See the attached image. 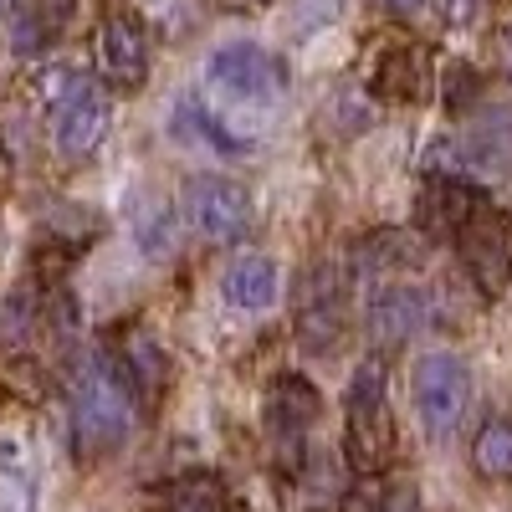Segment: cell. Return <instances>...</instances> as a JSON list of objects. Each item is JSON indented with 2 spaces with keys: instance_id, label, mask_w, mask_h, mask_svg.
I'll return each instance as SVG.
<instances>
[{
  "instance_id": "cell-19",
  "label": "cell",
  "mask_w": 512,
  "mask_h": 512,
  "mask_svg": "<svg viewBox=\"0 0 512 512\" xmlns=\"http://www.w3.org/2000/svg\"><path fill=\"white\" fill-rule=\"evenodd\" d=\"M379 6H384V11H395V16H410V11L425 6V0H379Z\"/></svg>"
},
{
  "instance_id": "cell-11",
  "label": "cell",
  "mask_w": 512,
  "mask_h": 512,
  "mask_svg": "<svg viewBox=\"0 0 512 512\" xmlns=\"http://www.w3.org/2000/svg\"><path fill=\"white\" fill-rule=\"evenodd\" d=\"M318 410H323V395H318L313 379H303V374L272 379V390H267V431H272L282 446L303 441L313 425H318Z\"/></svg>"
},
{
  "instance_id": "cell-2",
  "label": "cell",
  "mask_w": 512,
  "mask_h": 512,
  "mask_svg": "<svg viewBox=\"0 0 512 512\" xmlns=\"http://www.w3.org/2000/svg\"><path fill=\"white\" fill-rule=\"evenodd\" d=\"M41 98L52 113V144L62 159H88L103 134H108V93L93 77H82L72 67H57L41 77Z\"/></svg>"
},
{
  "instance_id": "cell-13",
  "label": "cell",
  "mask_w": 512,
  "mask_h": 512,
  "mask_svg": "<svg viewBox=\"0 0 512 512\" xmlns=\"http://www.w3.org/2000/svg\"><path fill=\"white\" fill-rule=\"evenodd\" d=\"M221 292H226L231 308L256 313L277 297V267L267 262V256H236V262L226 267V277H221Z\"/></svg>"
},
{
  "instance_id": "cell-9",
  "label": "cell",
  "mask_w": 512,
  "mask_h": 512,
  "mask_svg": "<svg viewBox=\"0 0 512 512\" xmlns=\"http://www.w3.org/2000/svg\"><path fill=\"white\" fill-rule=\"evenodd\" d=\"M93 52H98V72H103L108 88L139 93L149 82V36H144V26L134 16H108L98 26Z\"/></svg>"
},
{
  "instance_id": "cell-3",
  "label": "cell",
  "mask_w": 512,
  "mask_h": 512,
  "mask_svg": "<svg viewBox=\"0 0 512 512\" xmlns=\"http://www.w3.org/2000/svg\"><path fill=\"white\" fill-rule=\"evenodd\" d=\"M344 441L354 472H384L395 461V415H390V384H384V364L369 359L354 369V384L344 395Z\"/></svg>"
},
{
  "instance_id": "cell-4",
  "label": "cell",
  "mask_w": 512,
  "mask_h": 512,
  "mask_svg": "<svg viewBox=\"0 0 512 512\" xmlns=\"http://www.w3.org/2000/svg\"><path fill=\"white\" fill-rule=\"evenodd\" d=\"M410 405H415V420L425 425V436L451 441L461 431L466 410H472V369H466V359L446 349L420 354L410 369Z\"/></svg>"
},
{
  "instance_id": "cell-7",
  "label": "cell",
  "mask_w": 512,
  "mask_h": 512,
  "mask_svg": "<svg viewBox=\"0 0 512 512\" xmlns=\"http://www.w3.org/2000/svg\"><path fill=\"white\" fill-rule=\"evenodd\" d=\"M185 216L210 246H231L251 231V195L236 180L221 175H195L185 185Z\"/></svg>"
},
{
  "instance_id": "cell-18",
  "label": "cell",
  "mask_w": 512,
  "mask_h": 512,
  "mask_svg": "<svg viewBox=\"0 0 512 512\" xmlns=\"http://www.w3.org/2000/svg\"><path fill=\"white\" fill-rule=\"evenodd\" d=\"M0 512H36V487L16 472H0Z\"/></svg>"
},
{
  "instance_id": "cell-1",
  "label": "cell",
  "mask_w": 512,
  "mask_h": 512,
  "mask_svg": "<svg viewBox=\"0 0 512 512\" xmlns=\"http://www.w3.org/2000/svg\"><path fill=\"white\" fill-rule=\"evenodd\" d=\"M67 390H72V451L82 461H103L134 436V400H128V384L108 359L88 354L72 369Z\"/></svg>"
},
{
  "instance_id": "cell-20",
  "label": "cell",
  "mask_w": 512,
  "mask_h": 512,
  "mask_svg": "<svg viewBox=\"0 0 512 512\" xmlns=\"http://www.w3.org/2000/svg\"><path fill=\"white\" fill-rule=\"evenodd\" d=\"M477 6H482V0H451V16H456V21H466Z\"/></svg>"
},
{
  "instance_id": "cell-5",
  "label": "cell",
  "mask_w": 512,
  "mask_h": 512,
  "mask_svg": "<svg viewBox=\"0 0 512 512\" xmlns=\"http://www.w3.org/2000/svg\"><path fill=\"white\" fill-rule=\"evenodd\" d=\"M205 82L226 103H272L287 88V67L267 47H256V41H226V47L210 52Z\"/></svg>"
},
{
  "instance_id": "cell-15",
  "label": "cell",
  "mask_w": 512,
  "mask_h": 512,
  "mask_svg": "<svg viewBox=\"0 0 512 512\" xmlns=\"http://www.w3.org/2000/svg\"><path fill=\"white\" fill-rule=\"evenodd\" d=\"M159 512H226V487L210 472H190L159 492Z\"/></svg>"
},
{
  "instance_id": "cell-8",
  "label": "cell",
  "mask_w": 512,
  "mask_h": 512,
  "mask_svg": "<svg viewBox=\"0 0 512 512\" xmlns=\"http://www.w3.org/2000/svg\"><path fill=\"white\" fill-rule=\"evenodd\" d=\"M297 328H303V344L318 354H333L338 338H344V277L338 262H323L303 277V297H297Z\"/></svg>"
},
{
  "instance_id": "cell-21",
  "label": "cell",
  "mask_w": 512,
  "mask_h": 512,
  "mask_svg": "<svg viewBox=\"0 0 512 512\" xmlns=\"http://www.w3.org/2000/svg\"><path fill=\"white\" fill-rule=\"evenodd\" d=\"M0 11H6V0H0Z\"/></svg>"
},
{
  "instance_id": "cell-16",
  "label": "cell",
  "mask_w": 512,
  "mask_h": 512,
  "mask_svg": "<svg viewBox=\"0 0 512 512\" xmlns=\"http://www.w3.org/2000/svg\"><path fill=\"white\" fill-rule=\"evenodd\" d=\"M472 461H477L482 477L512 482V425H507V420L482 425V436H477V446H472Z\"/></svg>"
},
{
  "instance_id": "cell-10",
  "label": "cell",
  "mask_w": 512,
  "mask_h": 512,
  "mask_svg": "<svg viewBox=\"0 0 512 512\" xmlns=\"http://www.w3.org/2000/svg\"><path fill=\"white\" fill-rule=\"evenodd\" d=\"M482 210V190L472 180H451V175H431L420 185L415 195V221L420 231H431V236H461V226L472 221Z\"/></svg>"
},
{
  "instance_id": "cell-17",
  "label": "cell",
  "mask_w": 512,
  "mask_h": 512,
  "mask_svg": "<svg viewBox=\"0 0 512 512\" xmlns=\"http://www.w3.org/2000/svg\"><path fill=\"white\" fill-rule=\"evenodd\" d=\"M31 328H36V292L31 287H16L6 303H0V338L16 349V344H26V338H31Z\"/></svg>"
},
{
  "instance_id": "cell-14",
  "label": "cell",
  "mask_w": 512,
  "mask_h": 512,
  "mask_svg": "<svg viewBox=\"0 0 512 512\" xmlns=\"http://www.w3.org/2000/svg\"><path fill=\"white\" fill-rule=\"evenodd\" d=\"M374 88L384 98H400V103L425 98V52L420 47H384L374 62Z\"/></svg>"
},
{
  "instance_id": "cell-12",
  "label": "cell",
  "mask_w": 512,
  "mask_h": 512,
  "mask_svg": "<svg viewBox=\"0 0 512 512\" xmlns=\"http://www.w3.org/2000/svg\"><path fill=\"white\" fill-rule=\"evenodd\" d=\"M113 369H118L128 384H134V390H139V400H159L164 379H169V359H164L159 338H154L149 328H123Z\"/></svg>"
},
{
  "instance_id": "cell-6",
  "label": "cell",
  "mask_w": 512,
  "mask_h": 512,
  "mask_svg": "<svg viewBox=\"0 0 512 512\" xmlns=\"http://www.w3.org/2000/svg\"><path fill=\"white\" fill-rule=\"evenodd\" d=\"M456 251H461L466 272H472V282L487 297H502L512 287V216H507V210L482 205L477 216L461 226Z\"/></svg>"
}]
</instances>
